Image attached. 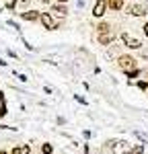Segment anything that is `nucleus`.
Segmentation results:
<instances>
[{
  "label": "nucleus",
  "mask_w": 148,
  "mask_h": 154,
  "mask_svg": "<svg viewBox=\"0 0 148 154\" xmlns=\"http://www.w3.org/2000/svg\"><path fill=\"white\" fill-rule=\"evenodd\" d=\"M140 76V70L136 68V70H132V72H128V78H138Z\"/></svg>",
  "instance_id": "obj_16"
},
{
  "label": "nucleus",
  "mask_w": 148,
  "mask_h": 154,
  "mask_svg": "<svg viewBox=\"0 0 148 154\" xmlns=\"http://www.w3.org/2000/svg\"><path fill=\"white\" fill-rule=\"evenodd\" d=\"M138 88L140 91H148V82L146 80H138Z\"/></svg>",
  "instance_id": "obj_15"
},
{
  "label": "nucleus",
  "mask_w": 148,
  "mask_h": 154,
  "mask_svg": "<svg viewBox=\"0 0 148 154\" xmlns=\"http://www.w3.org/2000/svg\"><path fill=\"white\" fill-rule=\"evenodd\" d=\"M97 31H99V33H107V31H111V25L109 23H99Z\"/></svg>",
  "instance_id": "obj_12"
},
{
  "label": "nucleus",
  "mask_w": 148,
  "mask_h": 154,
  "mask_svg": "<svg viewBox=\"0 0 148 154\" xmlns=\"http://www.w3.org/2000/svg\"><path fill=\"white\" fill-rule=\"evenodd\" d=\"M0 103H4V95H2V91H0Z\"/></svg>",
  "instance_id": "obj_19"
},
{
  "label": "nucleus",
  "mask_w": 148,
  "mask_h": 154,
  "mask_svg": "<svg viewBox=\"0 0 148 154\" xmlns=\"http://www.w3.org/2000/svg\"><path fill=\"white\" fill-rule=\"evenodd\" d=\"M51 11L56 12V14H58V17H66V14H68V8H66V6H64V4H56V6H54V8H51Z\"/></svg>",
  "instance_id": "obj_10"
},
{
  "label": "nucleus",
  "mask_w": 148,
  "mask_h": 154,
  "mask_svg": "<svg viewBox=\"0 0 148 154\" xmlns=\"http://www.w3.org/2000/svg\"><path fill=\"white\" fill-rule=\"evenodd\" d=\"M41 2H49V0H41Z\"/></svg>",
  "instance_id": "obj_22"
},
{
  "label": "nucleus",
  "mask_w": 148,
  "mask_h": 154,
  "mask_svg": "<svg viewBox=\"0 0 148 154\" xmlns=\"http://www.w3.org/2000/svg\"><path fill=\"white\" fill-rule=\"evenodd\" d=\"M122 41L125 43V48H130V49H140V48H142V41H140V39H136V37H132L130 33H123Z\"/></svg>",
  "instance_id": "obj_2"
},
{
  "label": "nucleus",
  "mask_w": 148,
  "mask_h": 154,
  "mask_svg": "<svg viewBox=\"0 0 148 154\" xmlns=\"http://www.w3.org/2000/svg\"><path fill=\"white\" fill-rule=\"evenodd\" d=\"M58 2H60V4H64V2H68V0H58Z\"/></svg>",
  "instance_id": "obj_20"
},
{
  "label": "nucleus",
  "mask_w": 148,
  "mask_h": 154,
  "mask_svg": "<svg viewBox=\"0 0 148 154\" xmlns=\"http://www.w3.org/2000/svg\"><path fill=\"white\" fill-rule=\"evenodd\" d=\"M21 17H23L25 21H37V19H39L41 14H39L37 11H25L23 14H21Z\"/></svg>",
  "instance_id": "obj_8"
},
{
  "label": "nucleus",
  "mask_w": 148,
  "mask_h": 154,
  "mask_svg": "<svg viewBox=\"0 0 148 154\" xmlns=\"http://www.w3.org/2000/svg\"><path fill=\"white\" fill-rule=\"evenodd\" d=\"M107 6L111 11H122L123 8V0H107Z\"/></svg>",
  "instance_id": "obj_9"
},
{
  "label": "nucleus",
  "mask_w": 148,
  "mask_h": 154,
  "mask_svg": "<svg viewBox=\"0 0 148 154\" xmlns=\"http://www.w3.org/2000/svg\"><path fill=\"white\" fill-rule=\"evenodd\" d=\"M39 21H41V25H43L45 29H49V31H54V29L58 27V23H56V19H54V17H51L49 12H41Z\"/></svg>",
  "instance_id": "obj_3"
},
{
  "label": "nucleus",
  "mask_w": 148,
  "mask_h": 154,
  "mask_svg": "<svg viewBox=\"0 0 148 154\" xmlns=\"http://www.w3.org/2000/svg\"><path fill=\"white\" fill-rule=\"evenodd\" d=\"M54 152V146H51V144H41V154H51Z\"/></svg>",
  "instance_id": "obj_13"
},
{
  "label": "nucleus",
  "mask_w": 148,
  "mask_h": 154,
  "mask_svg": "<svg viewBox=\"0 0 148 154\" xmlns=\"http://www.w3.org/2000/svg\"><path fill=\"white\" fill-rule=\"evenodd\" d=\"M12 154H31V146L29 144H21V146H14Z\"/></svg>",
  "instance_id": "obj_7"
},
{
  "label": "nucleus",
  "mask_w": 148,
  "mask_h": 154,
  "mask_svg": "<svg viewBox=\"0 0 148 154\" xmlns=\"http://www.w3.org/2000/svg\"><path fill=\"white\" fill-rule=\"evenodd\" d=\"M4 115H6V105L2 103V105H0V117H4Z\"/></svg>",
  "instance_id": "obj_17"
},
{
  "label": "nucleus",
  "mask_w": 148,
  "mask_h": 154,
  "mask_svg": "<svg viewBox=\"0 0 148 154\" xmlns=\"http://www.w3.org/2000/svg\"><path fill=\"white\" fill-rule=\"evenodd\" d=\"M0 154H6V150H0Z\"/></svg>",
  "instance_id": "obj_21"
},
{
  "label": "nucleus",
  "mask_w": 148,
  "mask_h": 154,
  "mask_svg": "<svg viewBox=\"0 0 148 154\" xmlns=\"http://www.w3.org/2000/svg\"><path fill=\"white\" fill-rule=\"evenodd\" d=\"M115 33L113 31H107V33H99V43L101 45H109V43H113L115 41Z\"/></svg>",
  "instance_id": "obj_6"
},
{
  "label": "nucleus",
  "mask_w": 148,
  "mask_h": 154,
  "mask_svg": "<svg viewBox=\"0 0 148 154\" xmlns=\"http://www.w3.org/2000/svg\"><path fill=\"white\" fill-rule=\"evenodd\" d=\"M117 66L128 74V72L136 70V60L132 58V56H119V58H117Z\"/></svg>",
  "instance_id": "obj_1"
},
{
  "label": "nucleus",
  "mask_w": 148,
  "mask_h": 154,
  "mask_svg": "<svg viewBox=\"0 0 148 154\" xmlns=\"http://www.w3.org/2000/svg\"><path fill=\"white\" fill-rule=\"evenodd\" d=\"M144 35H146V37H148V23H146V25H144Z\"/></svg>",
  "instance_id": "obj_18"
},
{
  "label": "nucleus",
  "mask_w": 148,
  "mask_h": 154,
  "mask_svg": "<svg viewBox=\"0 0 148 154\" xmlns=\"http://www.w3.org/2000/svg\"><path fill=\"white\" fill-rule=\"evenodd\" d=\"M128 12L132 14V17H144L148 12V8L144 6V4H132L130 8H128Z\"/></svg>",
  "instance_id": "obj_5"
},
{
  "label": "nucleus",
  "mask_w": 148,
  "mask_h": 154,
  "mask_svg": "<svg viewBox=\"0 0 148 154\" xmlns=\"http://www.w3.org/2000/svg\"><path fill=\"white\" fill-rule=\"evenodd\" d=\"M105 11H107V0H97L95 6H93V17L101 19V17L105 14Z\"/></svg>",
  "instance_id": "obj_4"
},
{
  "label": "nucleus",
  "mask_w": 148,
  "mask_h": 154,
  "mask_svg": "<svg viewBox=\"0 0 148 154\" xmlns=\"http://www.w3.org/2000/svg\"><path fill=\"white\" fill-rule=\"evenodd\" d=\"M128 154H144V146H142V144H134Z\"/></svg>",
  "instance_id": "obj_11"
},
{
  "label": "nucleus",
  "mask_w": 148,
  "mask_h": 154,
  "mask_svg": "<svg viewBox=\"0 0 148 154\" xmlns=\"http://www.w3.org/2000/svg\"><path fill=\"white\" fill-rule=\"evenodd\" d=\"M134 136H136V138H140V140H142L144 144H148V136H144L142 131H134Z\"/></svg>",
  "instance_id": "obj_14"
}]
</instances>
